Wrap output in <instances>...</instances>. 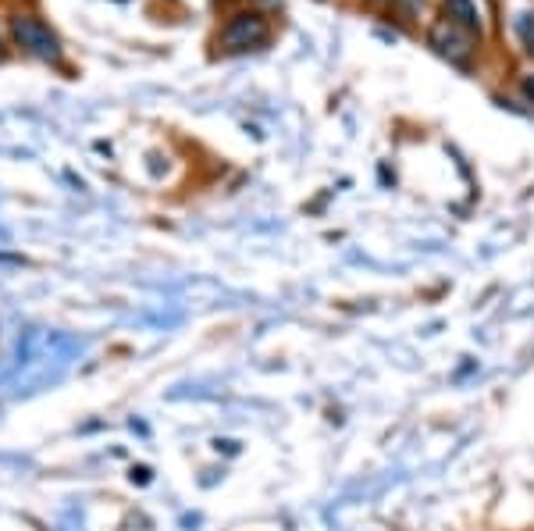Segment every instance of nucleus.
Wrapping results in <instances>:
<instances>
[{
  "label": "nucleus",
  "mask_w": 534,
  "mask_h": 531,
  "mask_svg": "<svg viewBox=\"0 0 534 531\" xmlns=\"http://www.w3.org/2000/svg\"><path fill=\"white\" fill-rule=\"evenodd\" d=\"M11 33H15V40L22 43L33 58L40 61H57L61 58V40L54 36V29H50L47 22H40V18L33 15H18L15 22H11Z\"/></svg>",
  "instance_id": "obj_1"
},
{
  "label": "nucleus",
  "mask_w": 534,
  "mask_h": 531,
  "mask_svg": "<svg viewBox=\"0 0 534 531\" xmlns=\"http://www.w3.org/2000/svg\"><path fill=\"white\" fill-rule=\"evenodd\" d=\"M428 40H431V47H435V54H442L449 65H460V68L470 65L474 36H470L467 29H460V25H453L449 18H442V22L431 25Z\"/></svg>",
  "instance_id": "obj_2"
},
{
  "label": "nucleus",
  "mask_w": 534,
  "mask_h": 531,
  "mask_svg": "<svg viewBox=\"0 0 534 531\" xmlns=\"http://www.w3.org/2000/svg\"><path fill=\"white\" fill-rule=\"evenodd\" d=\"M264 40H267V18L257 15V11L235 15L225 25V33H221V47L225 50H250V47H260Z\"/></svg>",
  "instance_id": "obj_3"
},
{
  "label": "nucleus",
  "mask_w": 534,
  "mask_h": 531,
  "mask_svg": "<svg viewBox=\"0 0 534 531\" xmlns=\"http://www.w3.org/2000/svg\"><path fill=\"white\" fill-rule=\"evenodd\" d=\"M442 8L453 25L467 29V33H481V11L474 0H442Z\"/></svg>",
  "instance_id": "obj_4"
},
{
  "label": "nucleus",
  "mask_w": 534,
  "mask_h": 531,
  "mask_svg": "<svg viewBox=\"0 0 534 531\" xmlns=\"http://www.w3.org/2000/svg\"><path fill=\"white\" fill-rule=\"evenodd\" d=\"M517 29H520V40H524V47L534 54V11H531V15H520Z\"/></svg>",
  "instance_id": "obj_5"
},
{
  "label": "nucleus",
  "mask_w": 534,
  "mask_h": 531,
  "mask_svg": "<svg viewBox=\"0 0 534 531\" xmlns=\"http://www.w3.org/2000/svg\"><path fill=\"white\" fill-rule=\"evenodd\" d=\"M524 90H527V93H531V97H534V82H531V79L524 82Z\"/></svg>",
  "instance_id": "obj_6"
},
{
  "label": "nucleus",
  "mask_w": 534,
  "mask_h": 531,
  "mask_svg": "<svg viewBox=\"0 0 534 531\" xmlns=\"http://www.w3.org/2000/svg\"><path fill=\"white\" fill-rule=\"evenodd\" d=\"M0 61H4V47H0Z\"/></svg>",
  "instance_id": "obj_7"
},
{
  "label": "nucleus",
  "mask_w": 534,
  "mask_h": 531,
  "mask_svg": "<svg viewBox=\"0 0 534 531\" xmlns=\"http://www.w3.org/2000/svg\"><path fill=\"white\" fill-rule=\"evenodd\" d=\"M260 4H267V0H260Z\"/></svg>",
  "instance_id": "obj_8"
}]
</instances>
